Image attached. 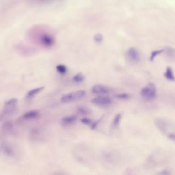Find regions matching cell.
Segmentation results:
<instances>
[{
    "mask_svg": "<svg viewBox=\"0 0 175 175\" xmlns=\"http://www.w3.org/2000/svg\"><path fill=\"white\" fill-rule=\"evenodd\" d=\"M91 91L95 94L103 95L110 93V89L109 88L104 85L102 84H96L92 87Z\"/></svg>",
    "mask_w": 175,
    "mask_h": 175,
    "instance_id": "52a82bcc",
    "label": "cell"
},
{
    "mask_svg": "<svg viewBox=\"0 0 175 175\" xmlns=\"http://www.w3.org/2000/svg\"><path fill=\"white\" fill-rule=\"evenodd\" d=\"M102 118H100V119L98 120H97V121L92 123V124H91V128L94 129L95 128H96V126L98 125L99 123L100 122V121H102Z\"/></svg>",
    "mask_w": 175,
    "mask_h": 175,
    "instance_id": "44dd1931",
    "label": "cell"
},
{
    "mask_svg": "<svg viewBox=\"0 0 175 175\" xmlns=\"http://www.w3.org/2000/svg\"><path fill=\"white\" fill-rule=\"evenodd\" d=\"M81 122H82V124H85V125H91L92 124V120L88 117H83V118L81 119Z\"/></svg>",
    "mask_w": 175,
    "mask_h": 175,
    "instance_id": "ffe728a7",
    "label": "cell"
},
{
    "mask_svg": "<svg viewBox=\"0 0 175 175\" xmlns=\"http://www.w3.org/2000/svg\"><path fill=\"white\" fill-rule=\"evenodd\" d=\"M126 54L130 61L133 63H137L140 61V54L135 48H130L127 51Z\"/></svg>",
    "mask_w": 175,
    "mask_h": 175,
    "instance_id": "ba28073f",
    "label": "cell"
},
{
    "mask_svg": "<svg viewBox=\"0 0 175 175\" xmlns=\"http://www.w3.org/2000/svg\"><path fill=\"white\" fill-rule=\"evenodd\" d=\"M18 106V99L16 98L10 99L7 100L5 103L3 113L6 115H13L16 111Z\"/></svg>",
    "mask_w": 175,
    "mask_h": 175,
    "instance_id": "3957f363",
    "label": "cell"
},
{
    "mask_svg": "<svg viewBox=\"0 0 175 175\" xmlns=\"http://www.w3.org/2000/svg\"><path fill=\"white\" fill-rule=\"evenodd\" d=\"M91 102L95 105L99 107H108L111 104L112 100L109 96L100 95L92 99Z\"/></svg>",
    "mask_w": 175,
    "mask_h": 175,
    "instance_id": "5b68a950",
    "label": "cell"
},
{
    "mask_svg": "<svg viewBox=\"0 0 175 175\" xmlns=\"http://www.w3.org/2000/svg\"><path fill=\"white\" fill-rule=\"evenodd\" d=\"M164 76L166 78V79H167L168 81H175V75L172 71V69L170 67H167V68L166 71L164 74Z\"/></svg>",
    "mask_w": 175,
    "mask_h": 175,
    "instance_id": "7c38bea8",
    "label": "cell"
},
{
    "mask_svg": "<svg viewBox=\"0 0 175 175\" xmlns=\"http://www.w3.org/2000/svg\"><path fill=\"white\" fill-rule=\"evenodd\" d=\"M44 89V87H40L36 88L29 91L27 93L26 95V98L27 99H31L33 98L34 96H36V95L38 94L39 93H40L42 90H43Z\"/></svg>",
    "mask_w": 175,
    "mask_h": 175,
    "instance_id": "8fae6325",
    "label": "cell"
},
{
    "mask_svg": "<svg viewBox=\"0 0 175 175\" xmlns=\"http://www.w3.org/2000/svg\"><path fill=\"white\" fill-rule=\"evenodd\" d=\"M121 117H122L121 114H117L115 117V118H114L112 122V126L113 128H115L119 125L120 122L121 121Z\"/></svg>",
    "mask_w": 175,
    "mask_h": 175,
    "instance_id": "2e32d148",
    "label": "cell"
},
{
    "mask_svg": "<svg viewBox=\"0 0 175 175\" xmlns=\"http://www.w3.org/2000/svg\"><path fill=\"white\" fill-rule=\"evenodd\" d=\"M56 70L59 73L61 74H65L68 72V68L64 65H58L56 67Z\"/></svg>",
    "mask_w": 175,
    "mask_h": 175,
    "instance_id": "9a60e30c",
    "label": "cell"
},
{
    "mask_svg": "<svg viewBox=\"0 0 175 175\" xmlns=\"http://www.w3.org/2000/svg\"><path fill=\"white\" fill-rule=\"evenodd\" d=\"M94 40L97 43H100L103 41V37L101 34H96L94 36Z\"/></svg>",
    "mask_w": 175,
    "mask_h": 175,
    "instance_id": "d6986e66",
    "label": "cell"
},
{
    "mask_svg": "<svg viewBox=\"0 0 175 175\" xmlns=\"http://www.w3.org/2000/svg\"><path fill=\"white\" fill-rule=\"evenodd\" d=\"M77 112L82 115H88L91 113V110L85 106H79L77 108Z\"/></svg>",
    "mask_w": 175,
    "mask_h": 175,
    "instance_id": "4fadbf2b",
    "label": "cell"
},
{
    "mask_svg": "<svg viewBox=\"0 0 175 175\" xmlns=\"http://www.w3.org/2000/svg\"><path fill=\"white\" fill-rule=\"evenodd\" d=\"M116 97H117V98L118 99H119L126 100V99H128L130 98V95L129 94H127V93H120V94H118L116 95Z\"/></svg>",
    "mask_w": 175,
    "mask_h": 175,
    "instance_id": "ac0fdd59",
    "label": "cell"
},
{
    "mask_svg": "<svg viewBox=\"0 0 175 175\" xmlns=\"http://www.w3.org/2000/svg\"><path fill=\"white\" fill-rule=\"evenodd\" d=\"M39 115L40 113L37 110H31L25 113L22 116V118L26 120H31L38 118Z\"/></svg>",
    "mask_w": 175,
    "mask_h": 175,
    "instance_id": "9c48e42d",
    "label": "cell"
},
{
    "mask_svg": "<svg viewBox=\"0 0 175 175\" xmlns=\"http://www.w3.org/2000/svg\"><path fill=\"white\" fill-rule=\"evenodd\" d=\"M85 79V76L82 73H78L76 74L75 75H74L72 78L73 81L77 83L82 82L84 81Z\"/></svg>",
    "mask_w": 175,
    "mask_h": 175,
    "instance_id": "5bb4252c",
    "label": "cell"
},
{
    "mask_svg": "<svg viewBox=\"0 0 175 175\" xmlns=\"http://www.w3.org/2000/svg\"><path fill=\"white\" fill-rule=\"evenodd\" d=\"M156 126L163 133L167 134V136L170 134V130L171 128V124L168 121L162 118H157L155 120Z\"/></svg>",
    "mask_w": 175,
    "mask_h": 175,
    "instance_id": "277c9868",
    "label": "cell"
},
{
    "mask_svg": "<svg viewBox=\"0 0 175 175\" xmlns=\"http://www.w3.org/2000/svg\"><path fill=\"white\" fill-rule=\"evenodd\" d=\"M86 95V91L83 90H79L74 92H70L64 94L61 97V101L64 103H70L77 100H80L85 97Z\"/></svg>",
    "mask_w": 175,
    "mask_h": 175,
    "instance_id": "7a4b0ae2",
    "label": "cell"
},
{
    "mask_svg": "<svg viewBox=\"0 0 175 175\" xmlns=\"http://www.w3.org/2000/svg\"><path fill=\"white\" fill-rule=\"evenodd\" d=\"M163 51H164L163 49H160V50H155V51L152 52L151 54L150 57V61H153L156 56L162 53Z\"/></svg>",
    "mask_w": 175,
    "mask_h": 175,
    "instance_id": "e0dca14e",
    "label": "cell"
},
{
    "mask_svg": "<svg viewBox=\"0 0 175 175\" xmlns=\"http://www.w3.org/2000/svg\"><path fill=\"white\" fill-rule=\"evenodd\" d=\"M77 119V116L74 115L66 116L61 119V122L64 125H70L75 122Z\"/></svg>",
    "mask_w": 175,
    "mask_h": 175,
    "instance_id": "30bf717a",
    "label": "cell"
},
{
    "mask_svg": "<svg viewBox=\"0 0 175 175\" xmlns=\"http://www.w3.org/2000/svg\"><path fill=\"white\" fill-rule=\"evenodd\" d=\"M40 42L45 47H51L55 43L53 36L48 34H43L40 37Z\"/></svg>",
    "mask_w": 175,
    "mask_h": 175,
    "instance_id": "8992f818",
    "label": "cell"
},
{
    "mask_svg": "<svg viewBox=\"0 0 175 175\" xmlns=\"http://www.w3.org/2000/svg\"><path fill=\"white\" fill-rule=\"evenodd\" d=\"M141 96L146 100H152L154 99L157 95V90L155 85L152 82L147 84L141 91Z\"/></svg>",
    "mask_w": 175,
    "mask_h": 175,
    "instance_id": "6da1fadb",
    "label": "cell"
}]
</instances>
